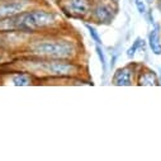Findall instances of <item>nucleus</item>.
Listing matches in <instances>:
<instances>
[{"instance_id":"1","label":"nucleus","mask_w":161,"mask_h":161,"mask_svg":"<svg viewBox=\"0 0 161 161\" xmlns=\"http://www.w3.org/2000/svg\"><path fill=\"white\" fill-rule=\"evenodd\" d=\"M22 51L20 56L84 62L83 38L70 27L57 32L29 36Z\"/></svg>"},{"instance_id":"2","label":"nucleus","mask_w":161,"mask_h":161,"mask_svg":"<svg viewBox=\"0 0 161 161\" xmlns=\"http://www.w3.org/2000/svg\"><path fill=\"white\" fill-rule=\"evenodd\" d=\"M9 67L24 70L32 74L39 83L48 81H88L89 70L88 65L81 61L74 60H56L33 56H20Z\"/></svg>"},{"instance_id":"3","label":"nucleus","mask_w":161,"mask_h":161,"mask_svg":"<svg viewBox=\"0 0 161 161\" xmlns=\"http://www.w3.org/2000/svg\"><path fill=\"white\" fill-rule=\"evenodd\" d=\"M70 27L65 17L50 4L43 3L32 7L17 15L0 19V33L41 34L62 31Z\"/></svg>"},{"instance_id":"4","label":"nucleus","mask_w":161,"mask_h":161,"mask_svg":"<svg viewBox=\"0 0 161 161\" xmlns=\"http://www.w3.org/2000/svg\"><path fill=\"white\" fill-rule=\"evenodd\" d=\"M118 10V4L110 0H93L88 22L95 25H110L114 22Z\"/></svg>"},{"instance_id":"5","label":"nucleus","mask_w":161,"mask_h":161,"mask_svg":"<svg viewBox=\"0 0 161 161\" xmlns=\"http://www.w3.org/2000/svg\"><path fill=\"white\" fill-rule=\"evenodd\" d=\"M93 0H57V8L66 19L88 22Z\"/></svg>"},{"instance_id":"6","label":"nucleus","mask_w":161,"mask_h":161,"mask_svg":"<svg viewBox=\"0 0 161 161\" xmlns=\"http://www.w3.org/2000/svg\"><path fill=\"white\" fill-rule=\"evenodd\" d=\"M42 0H5L0 2V19L17 15L32 7L43 4Z\"/></svg>"},{"instance_id":"7","label":"nucleus","mask_w":161,"mask_h":161,"mask_svg":"<svg viewBox=\"0 0 161 161\" xmlns=\"http://www.w3.org/2000/svg\"><path fill=\"white\" fill-rule=\"evenodd\" d=\"M138 67H140L138 62H130L122 67H118L112 76V85H115V86L135 85Z\"/></svg>"},{"instance_id":"8","label":"nucleus","mask_w":161,"mask_h":161,"mask_svg":"<svg viewBox=\"0 0 161 161\" xmlns=\"http://www.w3.org/2000/svg\"><path fill=\"white\" fill-rule=\"evenodd\" d=\"M2 81L9 85H14V86H31V85H36L37 83H39L32 74L24 70L13 69V67H10L9 71L3 72Z\"/></svg>"},{"instance_id":"9","label":"nucleus","mask_w":161,"mask_h":161,"mask_svg":"<svg viewBox=\"0 0 161 161\" xmlns=\"http://www.w3.org/2000/svg\"><path fill=\"white\" fill-rule=\"evenodd\" d=\"M136 85L156 86V85H160V77L155 72V70H152L151 67H148L143 64H140V67H138L137 75H136Z\"/></svg>"},{"instance_id":"10","label":"nucleus","mask_w":161,"mask_h":161,"mask_svg":"<svg viewBox=\"0 0 161 161\" xmlns=\"http://www.w3.org/2000/svg\"><path fill=\"white\" fill-rule=\"evenodd\" d=\"M147 45L151 52L156 56H161V24L153 23L152 29L148 32L147 36Z\"/></svg>"},{"instance_id":"11","label":"nucleus","mask_w":161,"mask_h":161,"mask_svg":"<svg viewBox=\"0 0 161 161\" xmlns=\"http://www.w3.org/2000/svg\"><path fill=\"white\" fill-rule=\"evenodd\" d=\"M95 53H97V56H98V58H99V62H100V65H102L103 74H104V76H107L108 69H109V64H108V61H107V55H105V52H104L103 46L95 45Z\"/></svg>"},{"instance_id":"12","label":"nucleus","mask_w":161,"mask_h":161,"mask_svg":"<svg viewBox=\"0 0 161 161\" xmlns=\"http://www.w3.org/2000/svg\"><path fill=\"white\" fill-rule=\"evenodd\" d=\"M84 27L86 28V31L89 32V36L92 38V41L95 43V45H100L103 46V41H102V37L98 32V29L94 27L93 23H89V22H84Z\"/></svg>"},{"instance_id":"13","label":"nucleus","mask_w":161,"mask_h":161,"mask_svg":"<svg viewBox=\"0 0 161 161\" xmlns=\"http://www.w3.org/2000/svg\"><path fill=\"white\" fill-rule=\"evenodd\" d=\"M143 43H145L143 39H142L141 37H137V38L135 39V42L132 43V46L127 50L126 56H127L130 60H133V58H135V56H136V53H137V51H140V48H141V47H143Z\"/></svg>"},{"instance_id":"14","label":"nucleus","mask_w":161,"mask_h":161,"mask_svg":"<svg viewBox=\"0 0 161 161\" xmlns=\"http://www.w3.org/2000/svg\"><path fill=\"white\" fill-rule=\"evenodd\" d=\"M135 5H136L137 12H138L141 15H145V13H146L147 9H148L145 0H135Z\"/></svg>"},{"instance_id":"15","label":"nucleus","mask_w":161,"mask_h":161,"mask_svg":"<svg viewBox=\"0 0 161 161\" xmlns=\"http://www.w3.org/2000/svg\"><path fill=\"white\" fill-rule=\"evenodd\" d=\"M110 56H112V57H110V62H109V69L113 70L114 66H115V62H117V60H118V52H112Z\"/></svg>"},{"instance_id":"16","label":"nucleus","mask_w":161,"mask_h":161,"mask_svg":"<svg viewBox=\"0 0 161 161\" xmlns=\"http://www.w3.org/2000/svg\"><path fill=\"white\" fill-rule=\"evenodd\" d=\"M145 15H146V18H147L148 23L152 25V24L155 23V19H153V14H152V9H147V12L145 13Z\"/></svg>"},{"instance_id":"17","label":"nucleus","mask_w":161,"mask_h":161,"mask_svg":"<svg viewBox=\"0 0 161 161\" xmlns=\"http://www.w3.org/2000/svg\"><path fill=\"white\" fill-rule=\"evenodd\" d=\"M43 2L47 3V4H50V5H51V4H55V5H56V4H57V0H43Z\"/></svg>"},{"instance_id":"18","label":"nucleus","mask_w":161,"mask_h":161,"mask_svg":"<svg viewBox=\"0 0 161 161\" xmlns=\"http://www.w3.org/2000/svg\"><path fill=\"white\" fill-rule=\"evenodd\" d=\"M145 2H146V4H147V5H152L153 3H156V2H157V0H145Z\"/></svg>"},{"instance_id":"19","label":"nucleus","mask_w":161,"mask_h":161,"mask_svg":"<svg viewBox=\"0 0 161 161\" xmlns=\"http://www.w3.org/2000/svg\"><path fill=\"white\" fill-rule=\"evenodd\" d=\"M157 8H158V10L161 13V0H157Z\"/></svg>"},{"instance_id":"20","label":"nucleus","mask_w":161,"mask_h":161,"mask_svg":"<svg viewBox=\"0 0 161 161\" xmlns=\"http://www.w3.org/2000/svg\"><path fill=\"white\" fill-rule=\"evenodd\" d=\"M110 2H113V3H115V4H118V3L120 2V0H110Z\"/></svg>"},{"instance_id":"21","label":"nucleus","mask_w":161,"mask_h":161,"mask_svg":"<svg viewBox=\"0 0 161 161\" xmlns=\"http://www.w3.org/2000/svg\"><path fill=\"white\" fill-rule=\"evenodd\" d=\"M0 2H5V0H0ZM42 2H43V0H42Z\"/></svg>"}]
</instances>
